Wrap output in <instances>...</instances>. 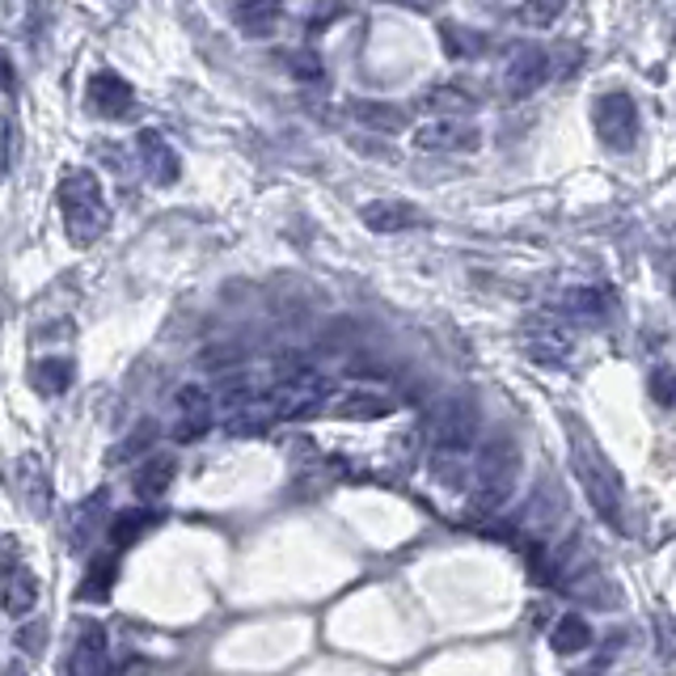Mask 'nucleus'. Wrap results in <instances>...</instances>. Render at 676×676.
Returning <instances> with one entry per match:
<instances>
[{"mask_svg": "<svg viewBox=\"0 0 676 676\" xmlns=\"http://www.w3.org/2000/svg\"><path fill=\"white\" fill-rule=\"evenodd\" d=\"M60 216H64V233L73 245H93V241L106 238L111 229V203H106V191L98 182V174L89 169H68L64 182H60Z\"/></svg>", "mask_w": 676, "mask_h": 676, "instance_id": "1", "label": "nucleus"}, {"mask_svg": "<svg viewBox=\"0 0 676 676\" xmlns=\"http://www.w3.org/2000/svg\"><path fill=\"white\" fill-rule=\"evenodd\" d=\"M474 482H470V512L474 516H490L499 512L512 490H516V477H520V448L516 439L508 436H495L486 439L477 448V461H474Z\"/></svg>", "mask_w": 676, "mask_h": 676, "instance_id": "2", "label": "nucleus"}, {"mask_svg": "<svg viewBox=\"0 0 676 676\" xmlns=\"http://www.w3.org/2000/svg\"><path fill=\"white\" fill-rule=\"evenodd\" d=\"M571 470L579 477L588 503L600 512V520H609L613 528H622V524H626V516H622V512H626V503H622V482H617V470L592 448V439L575 436V444H571Z\"/></svg>", "mask_w": 676, "mask_h": 676, "instance_id": "3", "label": "nucleus"}, {"mask_svg": "<svg viewBox=\"0 0 676 676\" xmlns=\"http://www.w3.org/2000/svg\"><path fill=\"white\" fill-rule=\"evenodd\" d=\"M39 604V575L17 562V541L0 537V609L9 617H26Z\"/></svg>", "mask_w": 676, "mask_h": 676, "instance_id": "4", "label": "nucleus"}, {"mask_svg": "<svg viewBox=\"0 0 676 676\" xmlns=\"http://www.w3.org/2000/svg\"><path fill=\"white\" fill-rule=\"evenodd\" d=\"M477 444V410L465 398H448L432 414V448L448 457H465Z\"/></svg>", "mask_w": 676, "mask_h": 676, "instance_id": "5", "label": "nucleus"}, {"mask_svg": "<svg viewBox=\"0 0 676 676\" xmlns=\"http://www.w3.org/2000/svg\"><path fill=\"white\" fill-rule=\"evenodd\" d=\"M592 123H597L600 144L613 153H630L638 144V106L630 93H600Z\"/></svg>", "mask_w": 676, "mask_h": 676, "instance_id": "6", "label": "nucleus"}, {"mask_svg": "<svg viewBox=\"0 0 676 676\" xmlns=\"http://www.w3.org/2000/svg\"><path fill=\"white\" fill-rule=\"evenodd\" d=\"M326 398H330V381L321 372H292L267 394V406H271L276 419H296V414L321 410Z\"/></svg>", "mask_w": 676, "mask_h": 676, "instance_id": "7", "label": "nucleus"}, {"mask_svg": "<svg viewBox=\"0 0 676 676\" xmlns=\"http://www.w3.org/2000/svg\"><path fill=\"white\" fill-rule=\"evenodd\" d=\"M520 343H524V352L528 359H537V363H562V359L571 356V330L562 326V318L554 314H533V318L524 321V330H520Z\"/></svg>", "mask_w": 676, "mask_h": 676, "instance_id": "8", "label": "nucleus"}, {"mask_svg": "<svg viewBox=\"0 0 676 676\" xmlns=\"http://www.w3.org/2000/svg\"><path fill=\"white\" fill-rule=\"evenodd\" d=\"M477 140H482V131L461 115H439V119L414 127L419 153H465V149H477Z\"/></svg>", "mask_w": 676, "mask_h": 676, "instance_id": "9", "label": "nucleus"}, {"mask_svg": "<svg viewBox=\"0 0 676 676\" xmlns=\"http://www.w3.org/2000/svg\"><path fill=\"white\" fill-rule=\"evenodd\" d=\"M85 98H89V111L102 119H127L136 111V93L119 73H93Z\"/></svg>", "mask_w": 676, "mask_h": 676, "instance_id": "10", "label": "nucleus"}, {"mask_svg": "<svg viewBox=\"0 0 676 676\" xmlns=\"http://www.w3.org/2000/svg\"><path fill=\"white\" fill-rule=\"evenodd\" d=\"M136 153H140L149 178H153L157 187H174V182L182 178V157L174 153V144H169L161 131H153V127L136 136Z\"/></svg>", "mask_w": 676, "mask_h": 676, "instance_id": "11", "label": "nucleus"}, {"mask_svg": "<svg viewBox=\"0 0 676 676\" xmlns=\"http://www.w3.org/2000/svg\"><path fill=\"white\" fill-rule=\"evenodd\" d=\"M13 486H17V499H22L39 520L51 512V477H47V465H42L35 452L17 457V465H13Z\"/></svg>", "mask_w": 676, "mask_h": 676, "instance_id": "12", "label": "nucleus"}, {"mask_svg": "<svg viewBox=\"0 0 676 676\" xmlns=\"http://www.w3.org/2000/svg\"><path fill=\"white\" fill-rule=\"evenodd\" d=\"M546 77H550V55L541 47H524V51L512 55L503 85H508L512 98H528V93H537L546 85Z\"/></svg>", "mask_w": 676, "mask_h": 676, "instance_id": "13", "label": "nucleus"}, {"mask_svg": "<svg viewBox=\"0 0 676 676\" xmlns=\"http://www.w3.org/2000/svg\"><path fill=\"white\" fill-rule=\"evenodd\" d=\"M64 668L73 676L106 673V630L98 622H80L77 626V642H73V655H68Z\"/></svg>", "mask_w": 676, "mask_h": 676, "instance_id": "14", "label": "nucleus"}, {"mask_svg": "<svg viewBox=\"0 0 676 676\" xmlns=\"http://www.w3.org/2000/svg\"><path fill=\"white\" fill-rule=\"evenodd\" d=\"M363 225L372 233H401V229H419L423 225V212L414 203H401V200H377V203H363Z\"/></svg>", "mask_w": 676, "mask_h": 676, "instance_id": "15", "label": "nucleus"}, {"mask_svg": "<svg viewBox=\"0 0 676 676\" xmlns=\"http://www.w3.org/2000/svg\"><path fill=\"white\" fill-rule=\"evenodd\" d=\"M212 419H216V401H212V394L200 390V385H187V390L178 394V439L203 436Z\"/></svg>", "mask_w": 676, "mask_h": 676, "instance_id": "16", "label": "nucleus"}, {"mask_svg": "<svg viewBox=\"0 0 676 676\" xmlns=\"http://www.w3.org/2000/svg\"><path fill=\"white\" fill-rule=\"evenodd\" d=\"M609 309H613L609 288H571V292L562 296V318H571V321L597 326V321L609 318Z\"/></svg>", "mask_w": 676, "mask_h": 676, "instance_id": "17", "label": "nucleus"}, {"mask_svg": "<svg viewBox=\"0 0 676 676\" xmlns=\"http://www.w3.org/2000/svg\"><path fill=\"white\" fill-rule=\"evenodd\" d=\"M73 377H77L73 359L47 356V359H35V363H30V385H35V394H42V398H60V394H68V390H73Z\"/></svg>", "mask_w": 676, "mask_h": 676, "instance_id": "18", "label": "nucleus"}, {"mask_svg": "<svg viewBox=\"0 0 676 676\" xmlns=\"http://www.w3.org/2000/svg\"><path fill=\"white\" fill-rule=\"evenodd\" d=\"M279 0H233V22L250 39H267L279 26Z\"/></svg>", "mask_w": 676, "mask_h": 676, "instance_id": "19", "label": "nucleus"}, {"mask_svg": "<svg viewBox=\"0 0 676 676\" xmlns=\"http://www.w3.org/2000/svg\"><path fill=\"white\" fill-rule=\"evenodd\" d=\"M326 406H330V414H343V419H385L394 410V398H385V394H334L330 390Z\"/></svg>", "mask_w": 676, "mask_h": 676, "instance_id": "20", "label": "nucleus"}, {"mask_svg": "<svg viewBox=\"0 0 676 676\" xmlns=\"http://www.w3.org/2000/svg\"><path fill=\"white\" fill-rule=\"evenodd\" d=\"M550 647L558 655H579L592 647V626L579 617V613H562L554 622V635H550Z\"/></svg>", "mask_w": 676, "mask_h": 676, "instance_id": "21", "label": "nucleus"}, {"mask_svg": "<svg viewBox=\"0 0 676 676\" xmlns=\"http://www.w3.org/2000/svg\"><path fill=\"white\" fill-rule=\"evenodd\" d=\"M169 477H174V457H161L157 452V457H153V461L136 474L131 486H136V495H140V499H161V495H165V486H169Z\"/></svg>", "mask_w": 676, "mask_h": 676, "instance_id": "22", "label": "nucleus"}, {"mask_svg": "<svg viewBox=\"0 0 676 676\" xmlns=\"http://www.w3.org/2000/svg\"><path fill=\"white\" fill-rule=\"evenodd\" d=\"M356 119L368 123V127H381V131H401L406 127V115L390 102H356Z\"/></svg>", "mask_w": 676, "mask_h": 676, "instance_id": "23", "label": "nucleus"}, {"mask_svg": "<svg viewBox=\"0 0 676 676\" xmlns=\"http://www.w3.org/2000/svg\"><path fill=\"white\" fill-rule=\"evenodd\" d=\"M115 584V558H98L89 566V584H80V600H106Z\"/></svg>", "mask_w": 676, "mask_h": 676, "instance_id": "24", "label": "nucleus"}, {"mask_svg": "<svg viewBox=\"0 0 676 676\" xmlns=\"http://www.w3.org/2000/svg\"><path fill=\"white\" fill-rule=\"evenodd\" d=\"M439 35H444V51H448L452 60H470V55H477V51H482V35H474V30L444 26Z\"/></svg>", "mask_w": 676, "mask_h": 676, "instance_id": "25", "label": "nucleus"}, {"mask_svg": "<svg viewBox=\"0 0 676 676\" xmlns=\"http://www.w3.org/2000/svg\"><path fill=\"white\" fill-rule=\"evenodd\" d=\"M647 394H651L655 406L676 410V372L673 368H655V372H651V381H647Z\"/></svg>", "mask_w": 676, "mask_h": 676, "instance_id": "26", "label": "nucleus"}, {"mask_svg": "<svg viewBox=\"0 0 676 676\" xmlns=\"http://www.w3.org/2000/svg\"><path fill=\"white\" fill-rule=\"evenodd\" d=\"M149 524H153V516H119L115 520V528H111V546H115V550L131 546Z\"/></svg>", "mask_w": 676, "mask_h": 676, "instance_id": "27", "label": "nucleus"}, {"mask_svg": "<svg viewBox=\"0 0 676 676\" xmlns=\"http://www.w3.org/2000/svg\"><path fill=\"white\" fill-rule=\"evenodd\" d=\"M428 106L457 115V111H465V106H474V102H470V93H461V89H432V93H428Z\"/></svg>", "mask_w": 676, "mask_h": 676, "instance_id": "28", "label": "nucleus"}, {"mask_svg": "<svg viewBox=\"0 0 676 676\" xmlns=\"http://www.w3.org/2000/svg\"><path fill=\"white\" fill-rule=\"evenodd\" d=\"M13 157H17V127L9 115H0V178L13 169Z\"/></svg>", "mask_w": 676, "mask_h": 676, "instance_id": "29", "label": "nucleus"}, {"mask_svg": "<svg viewBox=\"0 0 676 676\" xmlns=\"http://www.w3.org/2000/svg\"><path fill=\"white\" fill-rule=\"evenodd\" d=\"M655 630H660V651H664V660L676 664V635H673V613L660 604L655 609Z\"/></svg>", "mask_w": 676, "mask_h": 676, "instance_id": "30", "label": "nucleus"}, {"mask_svg": "<svg viewBox=\"0 0 676 676\" xmlns=\"http://www.w3.org/2000/svg\"><path fill=\"white\" fill-rule=\"evenodd\" d=\"M562 4H566V0H528L524 17H528L533 26H550L558 13H562Z\"/></svg>", "mask_w": 676, "mask_h": 676, "instance_id": "31", "label": "nucleus"}, {"mask_svg": "<svg viewBox=\"0 0 676 676\" xmlns=\"http://www.w3.org/2000/svg\"><path fill=\"white\" fill-rule=\"evenodd\" d=\"M292 77H301V80H318V77H321V60H318V55H309V51L292 55Z\"/></svg>", "mask_w": 676, "mask_h": 676, "instance_id": "32", "label": "nucleus"}, {"mask_svg": "<svg viewBox=\"0 0 676 676\" xmlns=\"http://www.w3.org/2000/svg\"><path fill=\"white\" fill-rule=\"evenodd\" d=\"M0 89L4 93H17V68H13V60H9L4 47H0Z\"/></svg>", "mask_w": 676, "mask_h": 676, "instance_id": "33", "label": "nucleus"}, {"mask_svg": "<svg viewBox=\"0 0 676 676\" xmlns=\"http://www.w3.org/2000/svg\"><path fill=\"white\" fill-rule=\"evenodd\" d=\"M673 292H676V279H673Z\"/></svg>", "mask_w": 676, "mask_h": 676, "instance_id": "34", "label": "nucleus"}]
</instances>
